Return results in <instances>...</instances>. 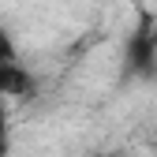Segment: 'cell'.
Returning <instances> with one entry per match:
<instances>
[{"label":"cell","mask_w":157,"mask_h":157,"mask_svg":"<svg viewBox=\"0 0 157 157\" xmlns=\"http://www.w3.org/2000/svg\"><path fill=\"white\" fill-rule=\"evenodd\" d=\"M37 94V78L19 56V45L8 26H0V97L4 101H26Z\"/></svg>","instance_id":"1"},{"label":"cell","mask_w":157,"mask_h":157,"mask_svg":"<svg viewBox=\"0 0 157 157\" xmlns=\"http://www.w3.org/2000/svg\"><path fill=\"white\" fill-rule=\"evenodd\" d=\"M11 153V139H8V101L0 97V157Z\"/></svg>","instance_id":"2"},{"label":"cell","mask_w":157,"mask_h":157,"mask_svg":"<svg viewBox=\"0 0 157 157\" xmlns=\"http://www.w3.org/2000/svg\"><path fill=\"white\" fill-rule=\"evenodd\" d=\"M150 37H153V45H157V15H153V23H150Z\"/></svg>","instance_id":"3"},{"label":"cell","mask_w":157,"mask_h":157,"mask_svg":"<svg viewBox=\"0 0 157 157\" xmlns=\"http://www.w3.org/2000/svg\"><path fill=\"white\" fill-rule=\"evenodd\" d=\"M97 157H116V153H97Z\"/></svg>","instance_id":"4"}]
</instances>
